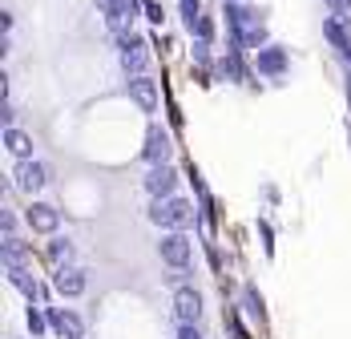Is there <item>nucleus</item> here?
I'll use <instances>...</instances> for the list:
<instances>
[{
  "label": "nucleus",
  "instance_id": "16",
  "mask_svg": "<svg viewBox=\"0 0 351 339\" xmlns=\"http://www.w3.org/2000/svg\"><path fill=\"white\" fill-rule=\"evenodd\" d=\"M45 259H49L53 267H73L77 250H73V242L65 235H53V238H49V246H45Z\"/></svg>",
  "mask_w": 351,
  "mask_h": 339
},
{
  "label": "nucleus",
  "instance_id": "11",
  "mask_svg": "<svg viewBox=\"0 0 351 339\" xmlns=\"http://www.w3.org/2000/svg\"><path fill=\"white\" fill-rule=\"evenodd\" d=\"M25 222L33 226L36 235H57L61 214H57V206H49V202H33L29 210H25Z\"/></svg>",
  "mask_w": 351,
  "mask_h": 339
},
{
  "label": "nucleus",
  "instance_id": "10",
  "mask_svg": "<svg viewBox=\"0 0 351 339\" xmlns=\"http://www.w3.org/2000/svg\"><path fill=\"white\" fill-rule=\"evenodd\" d=\"M49 323H53L57 339H85V323H81V315H73L69 307H49Z\"/></svg>",
  "mask_w": 351,
  "mask_h": 339
},
{
  "label": "nucleus",
  "instance_id": "5",
  "mask_svg": "<svg viewBox=\"0 0 351 339\" xmlns=\"http://www.w3.org/2000/svg\"><path fill=\"white\" fill-rule=\"evenodd\" d=\"M12 178H16V190L21 194H40L49 186V166L45 162H33V158H21L16 170H12Z\"/></svg>",
  "mask_w": 351,
  "mask_h": 339
},
{
  "label": "nucleus",
  "instance_id": "8",
  "mask_svg": "<svg viewBox=\"0 0 351 339\" xmlns=\"http://www.w3.org/2000/svg\"><path fill=\"white\" fill-rule=\"evenodd\" d=\"M287 65H291V57H287L282 45H263V49L254 53V69H258L263 77H282Z\"/></svg>",
  "mask_w": 351,
  "mask_h": 339
},
{
  "label": "nucleus",
  "instance_id": "6",
  "mask_svg": "<svg viewBox=\"0 0 351 339\" xmlns=\"http://www.w3.org/2000/svg\"><path fill=\"white\" fill-rule=\"evenodd\" d=\"M174 319L178 323H198L202 319V295L194 291V283L174 287Z\"/></svg>",
  "mask_w": 351,
  "mask_h": 339
},
{
  "label": "nucleus",
  "instance_id": "20",
  "mask_svg": "<svg viewBox=\"0 0 351 339\" xmlns=\"http://www.w3.org/2000/svg\"><path fill=\"white\" fill-rule=\"evenodd\" d=\"M190 33L198 36V40H214V21L206 16V12H202V16H198V21L190 25Z\"/></svg>",
  "mask_w": 351,
  "mask_h": 339
},
{
  "label": "nucleus",
  "instance_id": "21",
  "mask_svg": "<svg viewBox=\"0 0 351 339\" xmlns=\"http://www.w3.org/2000/svg\"><path fill=\"white\" fill-rule=\"evenodd\" d=\"M166 283H170V287H186V283H190V267H170Z\"/></svg>",
  "mask_w": 351,
  "mask_h": 339
},
{
  "label": "nucleus",
  "instance_id": "2",
  "mask_svg": "<svg viewBox=\"0 0 351 339\" xmlns=\"http://www.w3.org/2000/svg\"><path fill=\"white\" fill-rule=\"evenodd\" d=\"M158 255H162L166 267H190V259H194V242H190L186 231H166L162 242H158Z\"/></svg>",
  "mask_w": 351,
  "mask_h": 339
},
{
  "label": "nucleus",
  "instance_id": "9",
  "mask_svg": "<svg viewBox=\"0 0 351 339\" xmlns=\"http://www.w3.org/2000/svg\"><path fill=\"white\" fill-rule=\"evenodd\" d=\"M4 274H8V283H12V287H16V291L29 299V303H36V299H45V295H49V291H45V287H40V283L33 279V271H29V267L4 263Z\"/></svg>",
  "mask_w": 351,
  "mask_h": 339
},
{
  "label": "nucleus",
  "instance_id": "4",
  "mask_svg": "<svg viewBox=\"0 0 351 339\" xmlns=\"http://www.w3.org/2000/svg\"><path fill=\"white\" fill-rule=\"evenodd\" d=\"M141 182H145V194H149V198H174L178 194V170L170 166V162L149 166Z\"/></svg>",
  "mask_w": 351,
  "mask_h": 339
},
{
  "label": "nucleus",
  "instance_id": "7",
  "mask_svg": "<svg viewBox=\"0 0 351 339\" xmlns=\"http://www.w3.org/2000/svg\"><path fill=\"white\" fill-rule=\"evenodd\" d=\"M85 287H89V279L81 267H57L53 274V291L61 295V299H77V295H85Z\"/></svg>",
  "mask_w": 351,
  "mask_h": 339
},
{
  "label": "nucleus",
  "instance_id": "15",
  "mask_svg": "<svg viewBox=\"0 0 351 339\" xmlns=\"http://www.w3.org/2000/svg\"><path fill=\"white\" fill-rule=\"evenodd\" d=\"M243 53H246V49L230 45V49H226V57L218 61V73H222L226 81H243V85L250 81V73H246V65H243Z\"/></svg>",
  "mask_w": 351,
  "mask_h": 339
},
{
  "label": "nucleus",
  "instance_id": "26",
  "mask_svg": "<svg viewBox=\"0 0 351 339\" xmlns=\"http://www.w3.org/2000/svg\"><path fill=\"white\" fill-rule=\"evenodd\" d=\"M0 121H4V126H12V121H16V109H12L8 102H4V109H0Z\"/></svg>",
  "mask_w": 351,
  "mask_h": 339
},
{
  "label": "nucleus",
  "instance_id": "18",
  "mask_svg": "<svg viewBox=\"0 0 351 339\" xmlns=\"http://www.w3.org/2000/svg\"><path fill=\"white\" fill-rule=\"evenodd\" d=\"M243 307H246V315H250V319H258V323L267 319V307H263V295H258L254 287H243Z\"/></svg>",
  "mask_w": 351,
  "mask_h": 339
},
{
  "label": "nucleus",
  "instance_id": "19",
  "mask_svg": "<svg viewBox=\"0 0 351 339\" xmlns=\"http://www.w3.org/2000/svg\"><path fill=\"white\" fill-rule=\"evenodd\" d=\"M53 323H49V311H40V307H29V331H33V339L36 336H45Z\"/></svg>",
  "mask_w": 351,
  "mask_h": 339
},
{
  "label": "nucleus",
  "instance_id": "27",
  "mask_svg": "<svg viewBox=\"0 0 351 339\" xmlns=\"http://www.w3.org/2000/svg\"><path fill=\"white\" fill-rule=\"evenodd\" d=\"M343 65H348V69H351V49H348V53H343Z\"/></svg>",
  "mask_w": 351,
  "mask_h": 339
},
{
  "label": "nucleus",
  "instance_id": "1",
  "mask_svg": "<svg viewBox=\"0 0 351 339\" xmlns=\"http://www.w3.org/2000/svg\"><path fill=\"white\" fill-rule=\"evenodd\" d=\"M149 222L162 231H190L194 226V202L190 198H154L149 206Z\"/></svg>",
  "mask_w": 351,
  "mask_h": 339
},
{
  "label": "nucleus",
  "instance_id": "12",
  "mask_svg": "<svg viewBox=\"0 0 351 339\" xmlns=\"http://www.w3.org/2000/svg\"><path fill=\"white\" fill-rule=\"evenodd\" d=\"M141 158H145V166H158V162H170V134H166L162 126H149V134H145V150H141Z\"/></svg>",
  "mask_w": 351,
  "mask_h": 339
},
{
  "label": "nucleus",
  "instance_id": "28",
  "mask_svg": "<svg viewBox=\"0 0 351 339\" xmlns=\"http://www.w3.org/2000/svg\"><path fill=\"white\" fill-rule=\"evenodd\" d=\"M348 93H351V77H348Z\"/></svg>",
  "mask_w": 351,
  "mask_h": 339
},
{
  "label": "nucleus",
  "instance_id": "3",
  "mask_svg": "<svg viewBox=\"0 0 351 339\" xmlns=\"http://www.w3.org/2000/svg\"><path fill=\"white\" fill-rule=\"evenodd\" d=\"M117 61H121V69L134 77V73H145V65H149V53H145V40H141L138 33H121L117 36Z\"/></svg>",
  "mask_w": 351,
  "mask_h": 339
},
{
  "label": "nucleus",
  "instance_id": "23",
  "mask_svg": "<svg viewBox=\"0 0 351 339\" xmlns=\"http://www.w3.org/2000/svg\"><path fill=\"white\" fill-rule=\"evenodd\" d=\"M0 231L4 235H16V214L12 210H0Z\"/></svg>",
  "mask_w": 351,
  "mask_h": 339
},
{
  "label": "nucleus",
  "instance_id": "22",
  "mask_svg": "<svg viewBox=\"0 0 351 339\" xmlns=\"http://www.w3.org/2000/svg\"><path fill=\"white\" fill-rule=\"evenodd\" d=\"M174 339H202V331H198V323H178Z\"/></svg>",
  "mask_w": 351,
  "mask_h": 339
},
{
  "label": "nucleus",
  "instance_id": "24",
  "mask_svg": "<svg viewBox=\"0 0 351 339\" xmlns=\"http://www.w3.org/2000/svg\"><path fill=\"white\" fill-rule=\"evenodd\" d=\"M226 327L234 331V339H250V336H246V327H243V323H239V315H234V311L226 315Z\"/></svg>",
  "mask_w": 351,
  "mask_h": 339
},
{
  "label": "nucleus",
  "instance_id": "25",
  "mask_svg": "<svg viewBox=\"0 0 351 339\" xmlns=\"http://www.w3.org/2000/svg\"><path fill=\"white\" fill-rule=\"evenodd\" d=\"M323 4H327L335 16H348V12H351V0H323Z\"/></svg>",
  "mask_w": 351,
  "mask_h": 339
},
{
  "label": "nucleus",
  "instance_id": "13",
  "mask_svg": "<svg viewBox=\"0 0 351 339\" xmlns=\"http://www.w3.org/2000/svg\"><path fill=\"white\" fill-rule=\"evenodd\" d=\"M130 97H134V105H138L141 113H154L158 109V85L145 73H134L130 77Z\"/></svg>",
  "mask_w": 351,
  "mask_h": 339
},
{
  "label": "nucleus",
  "instance_id": "14",
  "mask_svg": "<svg viewBox=\"0 0 351 339\" xmlns=\"http://www.w3.org/2000/svg\"><path fill=\"white\" fill-rule=\"evenodd\" d=\"M0 259L4 263H16V267H29L33 263V250H29V242L21 235H4L0 238Z\"/></svg>",
  "mask_w": 351,
  "mask_h": 339
},
{
  "label": "nucleus",
  "instance_id": "17",
  "mask_svg": "<svg viewBox=\"0 0 351 339\" xmlns=\"http://www.w3.org/2000/svg\"><path fill=\"white\" fill-rule=\"evenodd\" d=\"M4 150L21 162V158H33V137L25 134V130H16V126H4Z\"/></svg>",
  "mask_w": 351,
  "mask_h": 339
}]
</instances>
